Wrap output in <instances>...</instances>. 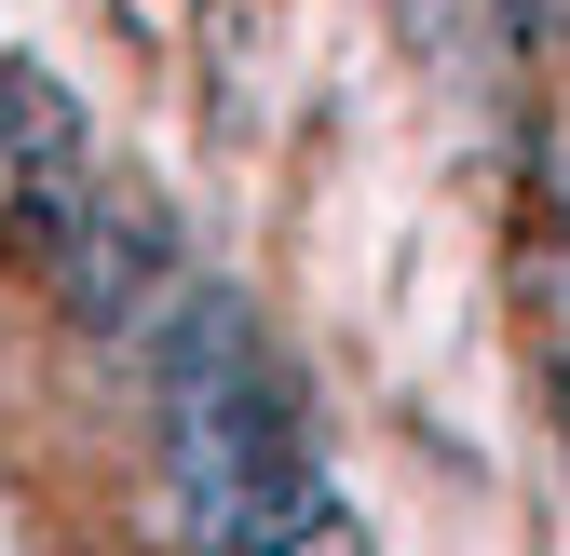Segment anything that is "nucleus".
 Returning a JSON list of instances; mask_svg holds the SVG:
<instances>
[{
	"label": "nucleus",
	"instance_id": "3",
	"mask_svg": "<svg viewBox=\"0 0 570 556\" xmlns=\"http://www.w3.org/2000/svg\"><path fill=\"white\" fill-rule=\"evenodd\" d=\"M28 82L41 68H0V203H14V163H28Z\"/></svg>",
	"mask_w": 570,
	"mask_h": 556
},
{
	"label": "nucleus",
	"instance_id": "1",
	"mask_svg": "<svg viewBox=\"0 0 570 556\" xmlns=\"http://www.w3.org/2000/svg\"><path fill=\"white\" fill-rule=\"evenodd\" d=\"M177 286H190V258H177V218H164L150 190L96 177L82 231L55 245V299H68V326H82V339H136V326H150Z\"/></svg>",
	"mask_w": 570,
	"mask_h": 556
},
{
	"label": "nucleus",
	"instance_id": "2",
	"mask_svg": "<svg viewBox=\"0 0 570 556\" xmlns=\"http://www.w3.org/2000/svg\"><path fill=\"white\" fill-rule=\"evenodd\" d=\"M245 556H367V529H353V516L326 503V516H299L285 543H245Z\"/></svg>",
	"mask_w": 570,
	"mask_h": 556
}]
</instances>
